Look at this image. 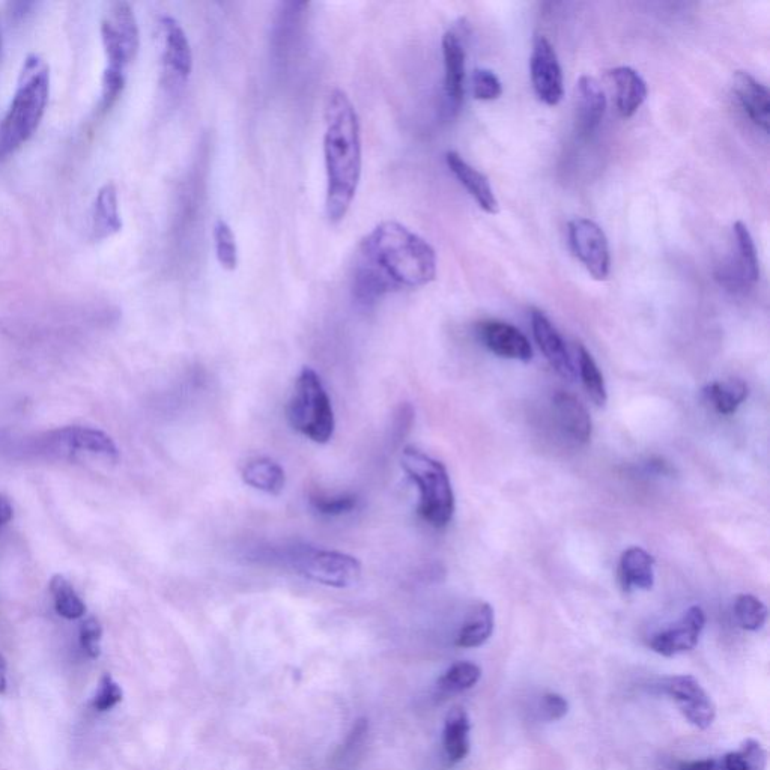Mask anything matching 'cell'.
<instances>
[{"label": "cell", "instance_id": "cell-1", "mask_svg": "<svg viewBox=\"0 0 770 770\" xmlns=\"http://www.w3.org/2000/svg\"><path fill=\"white\" fill-rule=\"evenodd\" d=\"M437 268V253L425 238L402 223L382 222L358 244L352 294L369 307L390 292L434 282Z\"/></svg>", "mask_w": 770, "mask_h": 770}, {"label": "cell", "instance_id": "cell-2", "mask_svg": "<svg viewBox=\"0 0 770 770\" xmlns=\"http://www.w3.org/2000/svg\"><path fill=\"white\" fill-rule=\"evenodd\" d=\"M324 158L325 210L331 223H340L357 195L363 164L357 110L342 89H333L325 103Z\"/></svg>", "mask_w": 770, "mask_h": 770}, {"label": "cell", "instance_id": "cell-3", "mask_svg": "<svg viewBox=\"0 0 770 770\" xmlns=\"http://www.w3.org/2000/svg\"><path fill=\"white\" fill-rule=\"evenodd\" d=\"M50 95V68L41 56L23 62L16 94L0 125V158L16 152L40 127Z\"/></svg>", "mask_w": 770, "mask_h": 770}, {"label": "cell", "instance_id": "cell-4", "mask_svg": "<svg viewBox=\"0 0 770 770\" xmlns=\"http://www.w3.org/2000/svg\"><path fill=\"white\" fill-rule=\"evenodd\" d=\"M401 465L419 489V515L435 528L450 524L455 515V494L444 464L417 447H405Z\"/></svg>", "mask_w": 770, "mask_h": 770}, {"label": "cell", "instance_id": "cell-5", "mask_svg": "<svg viewBox=\"0 0 770 770\" xmlns=\"http://www.w3.org/2000/svg\"><path fill=\"white\" fill-rule=\"evenodd\" d=\"M288 420L295 431L325 444L333 438L336 420L327 390L315 370L304 367L288 404Z\"/></svg>", "mask_w": 770, "mask_h": 770}, {"label": "cell", "instance_id": "cell-6", "mask_svg": "<svg viewBox=\"0 0 770 770\" xmlns=\"http://www.w3.org/2000/svg\"><path fill=\"white\" fill-rule=\"evenodd\" d=\"M283 561L306 580L334 589L355 586L361 578L357 558L330 549L294 546L285 551Z\"/></svg>", "mask_w": 770, "mask_h": 770}, {"label": "cell", "instance_id": "cell-7", "mask_svg": "<svg viewBox=\"0 0 770 770\" xmlns=\"http://www.w3.org/2000/svg\"><path fill=\"white\" fill-rule=\"evenodd\" d=\"M101 40L106 53V70L122 71L139 52L140 35L133 8L127 2H115L101 22Z\"/></svg>", "mask_w": 770, "mask_h": 770}, {"label": "cell", "instance_id": "cell-8", "mask_svg": "<svg viewBox=\"0 0 770 770\" xmlns=\"http://www.w3.org/2000/svg\"><path fill=\"white\" fill-rule=\"evenodd\" d=\"M733 250L727 262L719 265L716 280L734 292H745L760 279V262L751 232L745 223L733 225Z\"/></svg>", "mask_w": 770, "mask_h": 770}, {"label": "cell", "instance_id": "cell-9", "mask_svg": "<svg viewBox=\"0 0 770 770\" xmlns=\"http://www.w3.org/2000/svg\"><path fill=\"white\" fill-rule=\"evenodd\" d=\"M569 241L573 255L593 279L607 280L611 271V255L607 235L601 226L593 220L573 219L569 223Z\"/></svg>", "mask_w": 770, "mask_h": 770}, {"label": "cell", "instance_id": "cell-10", "mask_svg": "<svg viewBox=\"0 0 770 770\" xmlns=\"http://www.w3.org/2000/svg\"><path fill=\"white\" fill-rule=\"evenodd\" d=\"M161 65H163V83L167 89L178 91L187 85L193 71V53L190 41L178 20L164 16L160 19Z\"/></svg>", "mask_w": 770, "mask_h": 770}, {"label": "cell", "instance_id": "cell-11", "mask_svg": "<svg viewBox=\"0 0 770 770\" xmlns=\"http://www.w3.org/2000/svg\"><path fill=\"white\" fill-rule=\"evenodd\" d=\"M531 83L537 98L546 106H557L563 100V73L557 52L545 37L534 40L530 59Z\"/></svg>", "mask_w": 770, "mask_h": 770}, {"label": "cell", "instance_id": "cell-12", "mask_svg": "<svg viewBox=\"0 0 770 770\" xmlns=\"http://www.w3.org/2000/svg\"><path fill=\"white\" fill-rule=\"evenodd\" d=\"M664 691L676 701L682 715L694 727L706 730L715 721V704L694 676L670 677L665 680Z\"/></svg>", "mask_w": 770, "mask_h": 770}, {"label": "cell", "instance_id": "cell-13", "mask_svg": "<svg viewBox=\"0 0 770 770\" xmlns=\"http://www.w3.org/2000/svg\"><path fill=\"white\" fill-rule=\"evenodd\" d=\"M704 626H706L704 611L700 607H691L676 625L655 635L650 641V647L667 658L689 652L697 646Z\"/></svg>", "mask_w": 770, "mask_h": 770}, {"label": "cell", "instance_id": "cell-14", "mask_svg": "<svg viewBox=\"0 0 770 770\" xmlns=\"http://www.w3.org/2000/svg\"><path fill=\"white\" fill-rule=\"evenodd\" d=\"M444 95L447 112L455 115L461 109L465 92V53L461 34L449 31L443 37Z\"/></svg>", "mask_w": 770, "mask_h": 770}, {"label": "cell", "instance_id": "cell-15", "mask_svg": "<svg viewBox=\"0 0 770 770\" xmlns=\"http://www.w3.org/2000/svg\"><path fill=\"white\" fill-rule=\"evenodd\" d=\"M477 333L483 345L498 357L524 363L533 358V348L527 337L513 325L501 321H486L479 325Z\"/></svg>", "mask_w": 770, "mask_h": 770}, {"label": "cell", "instance_id": "cell-16", "mask_svg": "<svg viewBox=\"0 0 770 770\" xmlns=\"http://www.w3.org/2000/svg\"><path fill=\"white\" fill-rule=\"evenodd\" d=\"M531 328L533 336L539 345L540 351L545 355L552 369L567 381L575 379V367H573L572 358L566 349V343L558 334L557 328L546 318L545 313L540 310L531 312Z\"/></svg>", "mask_w": 770, "mask_h": 770}, {"label": "cell", "instance_id": "cell-17", "mask_svg": "<svg viewBox=\"0 0 770 770\" xmlns=\"http://www.w3.org/2000/svg\"><path fill=\"white\" fill-rule=\"evenodd\" d=\"M733 92L737 103L749 119L764 133L769 131L770 95L769 89L746 71H736L733 76Z\"/></svg>", "mask_w": 770, "mask_h": 770}, {"label": "cell", "instance_id": "cell-18", "mask_svg": "<svg viewBox=\"0 0 770 770\" xmlns=\"http://www.w3.org/2000/svg\"><path fill=\"white\" fill-rule=\"evenodd\" d=\"M607 112V97L598 80L583 76L576 83V127L584 136L595 133Z\"/></svg>", "mask_w": 770, "mask_h": 770}, {"label": "cell", "instance_id": "cell-19", "mask_svg": "<svg viewBox=\"0 0 770 770\" xmlns=\"http://www.w3.org/2000/svg\"><path fill=\"white\" fill-rule=\"evenodd\" d=\"M446 163L449 166L450 172L455 175V178L461 182L462 187L473 196L474 201L477 202L480 208L485 213L497 214L500 211V204H498L497 196L494 195L491 182L483 175L479 170L474 169L471 164H468L458 152L449 151L446 154Z\"/></svg>", "mask_w": 770, "mask_h": 770}, {"label": "cell", "instance_id": "cell-20", "mask_svg": "<svg viewBox=\"0 0 770 770\" xmlns=\"http://www.w3.org/2000/svg\"><path fill=\"white\" fill-rule=\"evenodd\" d=\"M554 413L561 431L575 443L586 444L592 438L593 423L589 411L575 396L558 392L552 398Z\"/></svg>", "mask_w": 770, "mask_h": 770}, {"label": "cell", "instance_id": "cell-21", "mask_svg": "<svg viewBox=\"0 0 770 770\" xmlns=\"http://www.w3.org/2000/svg\"><path fill=\"white\" fill-rule=\"evenodd\" d=\"M619 575L625 592L650 590L655 583V558L643 548L632 546L620 558Z\"/></svg>", "mask_w": 770, "mask_h": 770}, {"label": "cell", "instance_id": "cell-22", "mask_svg": "<svg viewBox=\"0 0 770 770\" xmlns=\"http://www.w3.org/2000/svg\"><path fill=\"white\" fill-rule=\"evenodd\" d=\"M616 86L617 110L623 118H632L647 98V85L638 71L631 67H617L610 71Z\"/></svg>", "mask_w": 770, "mask_h": 770}, {"label": "cell", "instance_id": "cell-23", "mask_svg": "<svg viewBox=\"0 0 770 770\" xmlns=\"http://www.w3.org/2000/svg\"><path fill=\"white\" fill-rule=\"evenodd\" d=\"M53 443L61 444L70 450H88L92 453H101L110 458L118 456V449L109 435L92 428H64L61 431L53 432Z\"/></svg>", "mask_w": 770, "mask_h": 770}, {"label": "cell", "instance_id": "cell-24", "mask_svg": "<svg viewBox=\"0 0 770 770\" xmlns=\"http://www.w3.org/2000/svg\"><path fill=\"white\" fill-rule=\"evenodd\" d=\"M92 225H94L95 237L100 240L112 237L122 229L118 188L113 182H107L98 190L94 211H92Z\"/></svg>", "mask_w": 770, "mask_h": 770}, {"label": "cell", "instance_id": "cell-25", "mask_svg": "<svg viewBox=\"0 0 770 770\" xmlns=\"http://www.w3.org/2000/svg\"><path fill=\"white\" fill-rule=\"evenodd\" d=\"M244 483L270 495H280L286 486V473L274 459L255 458L241 470Z\"/></svg>", "mask_w": 770, "mask_h": 770}, {"label": "cell", "instance_id": "cell-26", "mask_svg": "<svg viewBox=\"0 0 770 770\" xmlns=\"http://www.w3.org/2000/svg\"><path fill=\"white\" fill-rule=\"evenodd\" d=\"M470 718L462 707L450 710L444 725V749L450 763H461L470 752Z\"/></svg>", "mask_w": 770, "mask_h": 770}, {"label": "cell", "instance_id": "cell-27", "mask_svg": "<svg viewBox=\"0 0 770 770\" xmlns=\"http://www.w3.org/2000/svg\"><path fill=\"white\" fill-rule=\"evenodd\" d=\"M495 616L491 605L480 602L468 614L456 638V646L464 649H476L483 646L494 632Z\"/></svg>", "mask_w": 770, "mask_h": 770}, {"label": "cell", "instance_id": "cell-28", "mask_svg": "<svg viewBox=\"0 0 770 770\" xmlns=\"http://www.w3.org/2000/svg\"><path fill=\"white\" fill-rule=\"evenodd\" d=\"M748 385L742 379L712 382L704 389V396L722 416H731L748 398Z\"/></svg>", "mask_w": 770, "mask_h": 770}, {"label": "cell", "instance_id": "cell-29", "mask_svg": "<svg viewBox=\"0 0 770 770\" xmlns=\"http://www.w3.org/2000/svg\"><path fill=\"white\" fill-rule=\"evenodd\" d=\"M578 364H580V375L584 387H586L587 395L598 407H605L608 393L604 376H602L595 358L583 345H578Z\"/></svg>", "mask_w": 770, "mask_h": 770}, {"label": "cell", "instance_id": "cell-30", "mask_svg": "<svg viewBox=\"0 0 770 770\" xmlns=\"http://www.w3.org/2000/svg\"><path fill=\"white\" fill-rule=\"evenodd\" d=\"M50 592L55 601L56 613L68 620L82 619L86 613L85 604L77 596L70 581L62 575H55L50 581Z\"/></svg>", "mask_w": 770, "mask_h": 770}, {"label": "cell", "instance_id": "cell-31", "mask_svg": "<svg viewBox=\"0 0 770 770\" xmlns=\"http://www.w3.org/2000/svg\"><path fill=\"white\" fill-rule=\"evenodd\" d=\"M722 764L725 770H766L767 752L757 740L746 739L739 751L725 755Z\"/></svg>", "mask_w": 770, "mask_h": 770}, {"label": "cell", "instance_id": "cell-32", "mask_svg": "<svg viewBox=\"0 0 770 770\" xmlns=\"http://www.w3.org/2000/svg\"><path fill=\"white\" fill-rule=\"evenodd\" d=\"M482 676V670L473 662H456L438 680V688L449 694L467 691L473 688Z\"/></svg>", "mask_w": 770, "mask_h": 770}, {"label": "cell", "instance_id": "cell-33", "mask_svg": "<svg viewBox=\"0 0 770 770\" xmlns=\"http://www.w3.org/2000/svg\"><path fill=\"white\" fill-rule=\"evenodd\" d=\"M734 616L745 631H760L767 620V608L752 595H740L734 602Z\"/></svg>", "mask_w": 770, "mask_h": 770}, {"label": "cell", "instance_id": "cell-34", "mask_svg": "<svg viewBox=\"0 0 770 770\" xmlns=\"http://www.w3.org/2000/svg\"><path fill=\"white\" fill-rule=\"evenodd\" d=\"M214 244L219 264L225 270L234 271L238 265V247L234 232L225 220H217L214 225Z\"/></svg>", "mask_w": 770, "mask_h": 770}, {"label": "cell", "instance_id": "cell-35", "mask_svg": "<svg viewBox=\"0 0 770 770\" xmlns=\"http://www.w3.org/2000/svg\"><path fill=\"white\" fill-rule=\"evenodd\" d=\"M310 504L316 512L325 516H342L351 513L357 507L358 498L352 494L325 497V495H312Z\"/></svg>", "mask_w": 770, "mask_h": 770}, {"label": "cell", "instance_id": "cell-36", "mask_svg": "<svg viewBox=\"0 0 770 770\" xmlns=\"http://www.w3.org/2000/svg\"><path fill=\"white\" fill-rule=\"evenodd\" d=\"M503 94V85L491 70H476L473 74V95L476 100L494 101Z\"/></svg>", "mask_w": 770, "mask_h": 770}, {"label": "cell", "instance_id": "cell-37", "mask_svg": "<svg viewBox=\"0 0 770 770\" xmlns=\"http://www.w3.org/2000/svg\"><path fill=\"white\" fill-rule=\"evenodd\" d=\"M122 697H124V692H122L121 686L113 680L110 674H104L98 683L97 692H95L94 700H92V707L97 712H107V710L113 709L116 704L121 703Z\"/></svg>", "mask_w": 770, "mask_h": 770}, {"label": "cell", "instance_id": "cell-38", "mask_svg": "<svg viewBox=\"0 0 770 770\" xmlns=\"http://www.w3.org/2000/svg\"><path fill=\"white\" fill-rule=\"evenodd\" d=\"M101 638L103 628L95 617H89L80 626V646L91 659H98L101 655Z\"/></svg>", "mask_w": 770, "mask_h": 770}, {"label": "cell", "instance_id": "cell-39", "mask_svg": "<svg viewBox=\"0 0 770 770\" xmlns=\"http://www.w3.org/2000/svg\"><path fill=\"white\" fill-rule=\"evenodd\" d=\"M125 88V73L122 71L104 70L103 91H101V107L109 110L121 97Z\"/></svg>", "mask_w": 770, "mask_h": 770}, {"label": "cell", "instance_id": "cell-40", "mask_svg": "<svg viewBox=\"0 0 770 770\" xmlns=\"http://www.w3.org/2000/svg\"><path fill=\"white\" fill-rule=\"evenodd\" d=\"M569 710L567 700L558 694H546L542 698V712L548 721H558L563 718Z\"/></svg>", "mask_w": 770, "mask_h": 770}, {"label": "cell", "instance_id": "cell-41", "mask_svg": "<svg viewBox=\"0 0 770 770\" xmlns=\"http://www.w3.org/2000/svg\"><path fill=\"white\" fill-rule=\"evenodd\" d=\"M716 760L713 758H707V760L689 761V763H682L679 766V770H715Z\"/></svg>", "mask_w": 770, "mask_h": 770}, {"label": "cell", "instance_id": "cell-42", "mask_svg": "<svg viewBox=\"0 0 770 770\" xmlns=\"http://www.w3.org/2000/svg\"><path fill=\"white\" fill-rule=\"evenodd\" d=\"M11 519H13V506H11L8 498H5L4 495H0V527L8 524Z\"/></svg>", "mask_w": 770, "mask_h": 770}, {"label": "cell", "instance_id": "cell-43", "mask_svg": "<svg viewBox=\"0 0 770 770\" xmlns=\"http://www.w3.org/2000/svg\"><path fill=\"white\" fill-rule=\"evenodd\" d=\"M8 691V664L5 656L0 653V695Z\"/></svg>", "mask_w": 770, "mask_h": 770}, {"label": "cell", "instance_id": "cell-44", "mask_svg": "<svg viewBox=\"0 0 770 770\" xmlns=\"http://www.w3.org/2000/svg\"><path fill=\"white\" fill-rule=\"evenodd\" d=\"M0 52H2V35H0Z\"/></svg>", "mask_w": 770, "mask_h": 770}]
</instances>
